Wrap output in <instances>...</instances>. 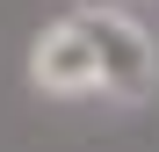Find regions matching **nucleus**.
<instances>
[{
    "mask_svg": "<svg viewBox=\"0 0 159 152\" xmlns=\"http://www.w3.org/2000/svg\"><path fill=\"white\" fill-rule=\"evenodd\" d=\"M29 87L51 94V101L101 94V65H94V51H87V36H80L72 15H58L51 29H36V44H29Z\"/></svg>",
    "mask_w": 159,
    "mask_h": 152,
    "instance_id": "f03ea898",
    "label": "nucleus"
},
{
    "mask_svg": "<svg viewBox=\"0 0 159 152\" xmlns=\"http://www.w3.org/2000/svg\"><path fill=\"white\" fill-rule=\"evenodd\" d=\"M80 36H87L94 65H101V94L123 101V109H138V101L159 94V44L145 22H130L123 7H80Z\"/></svg>",
    "mask_w": 159,
    "mask_h": 152,
    "instance_id": "f257e3e1",
    "label": "nucleus"
}]
</instances>
